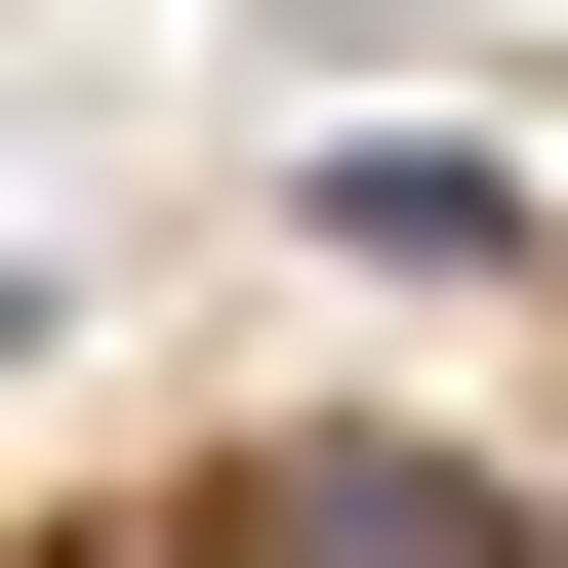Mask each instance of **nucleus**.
I'll use <instances>...</instances> for the list:
<instances>
[{
	"instance_id": "1",
	"label": "nucleus",
	"mask_w": 568,
	"mask_h": 568,
	"mask_svg": "<svg viewBox=\"0 0 568 568\" xmlns=\"http://www.w3.org/2000/svg\"><path fill=\"white\" fill-rule=\"evenodd\" d=\"M122 568H528V528H487L447 447H203V487H163Z\"/></svg>"
},
{
	"instance_id": "2",
	"label": "nucleus",
	"mask_w": 568,
	"mask_h": 568,
	"mask_svg": "<svg viewBox=\"0 0 568 568\" xmlns=\"http://www.w3.org/2000/svg\"><path fill=\"white\" fill-rule=\"evenodd\" d=\"M284 244H366V284H528V163H487V122H366Z\"/></svg>"
},
{
	"instance_id": "3",
	"label": "nucleus",
	"mask_w": 568,
	"mask_h": 568,
	"mask_svg": "<svg viewBox=\"0 0 568 568\" xmlns=\"http://www.w3.org/2000/svg\"><path fill=\"white\" fill-rule=\"evenodd\" d=\"M0 366H41V244H0Z\"/></svg>"
},
{
	"instance_id": "4",
	"label": "nucleus",
	"mask_w": 568,
	"mask_h": 568,
	"mask_svg": "<svg viewBox=\"0 0 568 568\" xmlns=\"http://www.w3.org/2000/svg\"><path fill=\"white\" fill-rule=\"evenodd\" d=\"M528 568H568V528H528Z\"/></svg>"
}]
</instances>
